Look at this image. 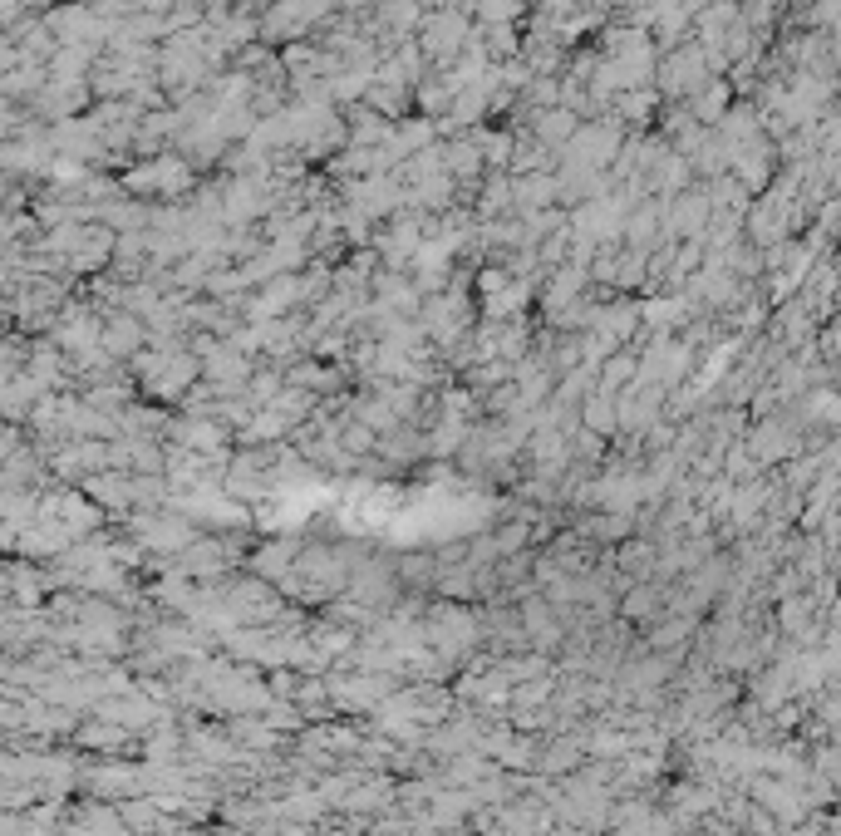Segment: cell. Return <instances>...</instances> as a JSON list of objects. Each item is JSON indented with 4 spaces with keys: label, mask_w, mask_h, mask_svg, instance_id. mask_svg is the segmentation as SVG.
Masks as SVG:
<instances>
[{
    "label": "cell",
    "mask_w": 841,
    "mask_h": 836,
    "mask_svg": "<svg viewBox=\"0 0 841 836\" xmlns=\"http://www.w3.org/2000/svg\"><path fill=\"white\" fill-rule=\"evenodd\" d=\"M138 340H143V325L138 320H114V325H104V355L114 359H128L138 350Z\"/></svg>",
    "instance_id": "obj_1"
}]
</instances>
